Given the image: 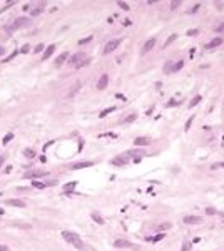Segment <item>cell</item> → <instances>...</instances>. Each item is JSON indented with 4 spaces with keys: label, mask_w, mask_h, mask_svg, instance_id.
I'll return each mask as SVG.
<instances>
[{
    "label": "cell",
    "mask_w": 224,
    "mask_h": 251,
    "mask_svg": "<svg viewBox=\"0 0 224 251\" xmlns=\"http://www.w3.org/2000/svg\"><path fill=\"white\" fill-rule=\"evenodd\" d=\"M62 238L67 241L69 245H72L74 248H77V250H84V248H85L82 238H80L77 233H74V231H62Z\"/></svg>",
    "instance_id": "6da1fadb"
},
{
    "label": "cell",
    "mask_w": 224,
    "mask_h": 251,
    "mask_svg": "<svg viewBox=\"0 0 224 251\" xmlns=\"http://www.w3.org/2000/svg\"><path fill=\"white\" fill-rule=\"evenodd\" d=\"M27 25H30V19H29V17H19V19H15V20H14V24H12V25L7 27V32H9V34H12L14 30H17V29H22V27H27Z\"/></svg>",
    "instance_id": "7a4b0ae2"
},
{
    "label": "cell",
    "mask_w": 224,
    "mask_h": 251,
    "mask_svg": "<svg viewBox=\"0 0 224 251\" xmlns=\"http://www.w3.org/2000/svg\"><path fill=\"white\" fill-rule=\"evenodd\" d=\"M87 57L84 52H77V54H74L72 57H69V65L70 67H75V69H80V64L85 60Z\"/></svg>",
    "instance_id": "3957f363"
},
{
    "label": "cell",
    "mask_w": 224,
    "mask_h": 251,
    "mask_svg": "<svg viewBox=\"0 0 224 251\" xmlns=\"http://www.w3.org/2000/svg\"><path fill=\"white\" fill-rule=\"evenodd\" d=\"M119 45H120V39H114V40H109L107 44H105V47H104V55H109V54H112V52H114Z\"/></svg>",
    "instance_id": "277c9868"
},
{
    "label": "cell",
    "mask_w": 224,
    "mask_h": 251,
    "mask_svg": "<svg viewBox=\"0 0 224 251\" xmlns=\"http://www.w3.org/2000/svg\"><path fill=\"white\" fill-rule=\"evenodd\" d=\"M156 44H157V39H156V37H151V39H147L146 44H144V47H142V54H147L149 50H152V49L156 47Z\"/></svg>",
    "instance_id": "5b68a950"
},
{
    "label": "cell",
    "mask_w": 224,
    "mask_h": 251,
    "mask_svg": "<svg viewBox=\"0 0 224 251\" xmlns=\"http://www.w3.org/2000/svg\"><path fill=\"white\" fill-rule=\"evenodd\" d=\"M223 44V37H214L213 40H209L206 45H204V49L206 50H211V49H216V47H219Z\"/></svg>",
    "instance_id": "8992f818"
},
{
    "label": "cell",
    "mask_w": 224,
    "mask_h": 251,
    "mask_svg": "<svg viewBox=\"0 0 224 251\" xmlns=\"http://www.w3.org/2000/svg\"><path fill=\"white\" fill-rule=\"evenodd\" d=\"M44 9H45V2H39L37 5L32 7V10H30V15L32 17H37V15H40L42 12H44Z\"/></svg>",
    "instance_id": "52a82bcc"
},
{
    "label": "cell",
    "mask_w": 224,
    "mask_h": 251,
    "mask_svg": "<svg viewBox=\"0 0 224 251\" xmlns=\"http://www.w3.org/2000/svg\"><path fill=\"white\" fill-rule=\"evenodd\" d=\"M94 163H90V161H80V163H75L70 166V169L72 171H77V169H84V168H90Z\"/></svg>",
    "instance_id": "ba28073f"
},
{
    "label": "cell",
    "mask_w": 224,
    "mask_h": 251,
    "mask_svg": "<svg viewBox=\"0 0 224 251\" xmlns=\"http://www.w3.org/2000/svg\"><path fill=\"white\" fill-rule=\"evenodd\" d=\"M107 84H109V76H107V74H102L99 82H97V89H99V91H104V89L107 87Z\"/></svg>",
    "instance_id": "9c48e42d"
},
{
    "label": "cell",
    "mask_w": 224,
    "mask_h": 251,
    "mask_svg": "<svg viewBox=\"0 0 224 251\" xmlns=\"http://www.w3.org/2000/svg\"><path fill=\"white\" fill-rule=\"evenodd\" d=\"M201 218H199V216H184V223H186V224H199V223H201Z\"/></svg>",
    "instance_id": "30bf717a"
},
{
    "label": "cell",
    "mask_w": 224,
    "mask_h": 251,
    "mask_svg": "<svg viewBox=\"0 0 224 251\" xmlns=\"http://www.w3.org/2000/svg\"><path fill=\"white\" fill-rule=\"evenodd\" d=\"M47 174V171H32V173H25V178L27 179H34V178H42V176Z\"/></svg>",
    "instance_id": "8fae6325"
},
{
    "label": "cell",
    "mask_w": 224,
    "mask_h": 251,
    "mask_svg": "<svg viewBox=\"0 0 224 251\" xmlns=\"http://www.w3.org/2000/svg\"><path fill=\"white\" fill-rule=\"evenodd\" d=\"M125 163H127V156H117V158H114L110 161L112 166H124Z\"/></svg>",
    "instance_id": "7c38bea8"
},
{
    "label": "cell",
    "mask_w": 224,
    "mask_h": 251,
    "mask_svg": "<svg viewBox=\"0 0 224 251\" xmlns=\"http://www.w3.org/2000/svg\"><path fill=\"white\" fill-rule=\"evenodd\" d=\"M152 141H151V137H136L134 139V144H136L137 147L139 146H149Z\"/></svg>",
    "instance_id": "4fadbf2b"
},
{
    "label": "cell",
    "mask_w": 224,
    "mask_h": 251,
    "mask_svg": "<svg viewBox=\"0 0 224 251\" xmlns=\"http://www.w3.org/2000/svg\"><path fill=\"white\" fill-rule=\"evenodd\" d=\"M67 59H69V52H62V54H60L57 59H55V67H60L64 62L67 60Z\"/></svg>",
    "instance_id": "5bb4252c"
},
{
    "label": "cell",
    "mask_w": 224,
    "mask_h": 251,
    "mask_svg": "<svg viewBox=\"0 0 224 251\" xmlns=\"http://www.w3.org/2000/svg\"><path fill=\"white\" fill-rule=\"evenodd\" d=\"M54 50H55V44H50V45H49L45 50H44V55H42V59H44V60H47L49 57L54 54Z\"/></svg>",
    "instance_id": "9a60e30c"
},
{
    "label": "cell",
    "mask_w": 224,
    "mask_h": 251,
    "mask_svg": "<svg viewBox=\"0 0 224 251\" xmlns=\"http://www.w3.org/2000/svg\"><path fill=\"white\" fill-rule=\"evenodd\" d=\"M90 218H92V219H94L95 223H97V224H105L104 218H102V216H100L99 213H97V211H92V213H90Z\"/></svg>",
    "instance_id": "2e32d148"
},
{
    "label": "cell",
    "mask_w": 224,
    "mask_h": 251,
    "mask_svg": "<svg viewBox=\"0 0 224 251\" xmlns=\"http://www.w3.org/2000/svg\"><path fill=\"white\" fill-rule=\"evenodd\" d=\"M75 186H77V181H72V183L64 184V193H65V194H70V193L75 189Z\"/></svg>",
    "instance_id": "e0dca14e"
},
{
    "label": "cell",
    "mask_w": 224,
    "mask_h": 251,
    "mask_svg": "<svg viewBox=\"0 0 224 251\" xmlns=\"http://www.w3.org/2000/svg\"><path fill=\"white\" fill-rule=\"evenodd\" d=\"M7 204H9V206H17V208H25V201H22V199H9V201H7Z\"/></svg>",
    "instance_id": "ac0fdd59"
},
{
    "label": "cell",
    "mask_w": 224,
    "mask_h": 251,
    "mask_svg": "<svg viewBox=\"0 0 224 251\" xmlns=\"http://www.w3.org/2000/svg\"><path fill=\"white\" fill-rule=\"evenodd\" d=\"M114 246H115V248H129L130 241H127V239H115L114 241Z\"/></svg>",
    "instance_id": "d6986e66"
},
{
    "label": "cell",
    "mask_w": 224,
    "mask_h": 251,
    "mask_svg": "<svg viewBox=\"0 0 224 251\" xmlns=\"http://www.w3.org/2000/svg\"><path fill=\"white\" fill-rule=\"evenodd\" d=\"M203 101V96H194L193 99H191V102H189V109H193V107H196L199 102Z\"/></svg>",
    "instance_id": "ffe728a7"
},
{
    "label": "cell",
    "mask_w": 224,
    "mask_h": 251,
    "mask_svg": "<svg viewBox=\"0 0 224 251\" xmlns=\"http://www.w3.org/2000/svg\"><path fill=\"white\" fill-rule=\"evenodd\" d=\"M162 238H166L164 233H159V234H156V236H149V238H146V239L147 241H152V243H157V241H161Z\"/></svg>",
    "instance_id": "44dd1931"
},
{
    "label": "cell",
    "mask_w": 224,
    "mask_h": 251,
    "mask_svg": "<svg viewBox=\"0 0 224 251\" xmlns=\"http://www.w3.org/2000/svg\"><path fill=\"white\" fill-rule=\"evenodd\" d=\"M136 119H137V114H129V116H127L125 119H122L120 122H122V124H129V122H134Z\"/></svg>",
    "instance_id": "7402d4cb"
},
{
    "label": "cell",
    "mask_w": 224,
    "mask_h": 251,
    "mask_svg": "<svg viewBox=\"0 0 224 251\" xmlns=\"http://www.w3.org/2000/svg\"><path fill=\"white\" fill-rule=\"evenodd\" d=\"M114 111H115V107H114V106H112V107H107V109H104V111H102V112L99 114V117L102 119V117H105V116H109V114H112Z\"/></svg>",
    "instance_id": "603a6c76"
},
{
    "label": "cell",
    "mask_w": 224,
    "mask_h": 251,
    "mask_svg": "<svg viewBox=\"0 0 224 251\" xmlns=\"http://www.w3.org/2000/svg\"><path fill=\"white\" fill-rule=\"evenodd\" d=\"M164 72H167V74H169V72H174V62H166V65H164Z\"/></svg>",
    "instance_id": "cb8c5ba5"
},
{
    "label": "cell",
    "mask_w": 224,
    "mask_h": 251,
    "mask_svg": "<svg viewBox=\"0 0 224 251\" xmlns=\"http://www.w3.org/2000/svg\"><path fill=\"white\" fill-rule=\"evenodd\" d=\"M24 156H25V158H29V159L35 158V151H34V149H25V151H24Z\"/></svg>",
    "instance_id": "d4e9b609"
},
{
    "label": "cell",
    "mask_w": 224,
    "mask_h": 251,
    "mask_svg": "<svg viewBox=\"0 0 224 251\" xmlns=\"http://www.w3.org/2000/svg\"><path fill=\"white\" fill-rule=\"evenodd\" d=\"M12 139H14V132H9V134H7V136H5V137L2 139V144L5 146V144H9V142H10Z\"/></svg>",
    "instance_id": "484cf974"
},
{
    "label": "cell",
    "mask_w": 224,
    "mask_h": 251,
    "mask_svg": "<svg viewBox=\"0 0 224 251\" xmlns=\"http://www.w3.org/2000/svg\"><path fill=\"white\" fill-rule=\"evenodd\" d=\"M176 39H177V34H172V35H169V39H167V40L164 42V49H166V47L169 45V44H172V42L176 40Z\"/></svg>",
    "instance_id": "4316f807"
},
{
    "label": "cell",
    "mask_w": 224,
    "mask_h": 251,
    "mask_svg": "<svg viewBox=\"0 0 224 251\" xmlns=\"http://www.w3.org/2000/svg\"><path fill=\"white\" fill-rule=\"evenodd\" d=\"M179 5H181V0H172V2H171V5H169V7H171V10H176V9H177Z\"/></svg>",
    "instance_id": "83f0119b"
},
{
    "label": "cell",
    "mask_w": 224,
    "mask_h": 251,
    "mask_svg": "<svg viewBox=\"0 0 224 251\" xmlns=\"http://www.w3.org/2000/svg\"><path fill=\"white\" fill-rule=\"evenodd\" d=\"M29 50H30V44H25V45H22V49L19 52H20V54H27Z\"/></svg>",
    "instance_id": "f1b7e54d"
},
{
    "label": "cell",
    "mask_w": 224,
    "mask_h": 251,
    "mask_svg": "<svg viewBox=\"0 0 224 251\" xmlns=\"http://www.w3.org/2000/svg\"><path fill=\"white\" fill-rule=\"evenodd\" d=\"M182 65H184V62H182V60L174 62V72H176V70H179V69H182Z\"/></svg>",
    "instance_id": "f546056e"
},
{
    "label": "cell",
    "mask_w": 224,
    "mask_h": 251,
    "mask_svg": "<svg viewBox=\"0 0 224 251\" xmlns=\"http://www.w3.org/2000/svg\"><path fill=\"white\" fill-rule=\"evenodd\" d=\"M44 49H45V45H44V44H39L34 52H35V54H40V52H44Z\"/></svg>",
    "instance_id": "4dcf8cb0"
},
{
    "label": "cell",
    "mask_w": 224,
    "mask_h": 251,
    "mask_svg": "<svg viewBox=\"0 0 224 251\" xmlns=\"http://www.w3.org/2000/svg\"><path fill=\"white\" fill-rule=\"evenodd\" d=\"M193 121H194V117H189V119H188V122H186V126H184V129H186V131H189V129H191V126H193Z\"/></svg>",
    "instance_id": "1f68e13d"
},
{
    "label": "cell",
    "mask_w": 224,
    "mask_h": 251,
    "mask_svg": "<svg viewBox=\"0 0 224 251\" xmlns=\"http://www.w3.org/2000/svg\"><path fill=\"white\" fill-rule=\"evenodd\" d=\"M117 5H119L122 10H129V4H125V2H117Z\"/></svg>",
    "instance_id": "d6a6232c"
},
{
    "label": "cell",
    "mask_w": 224,
    "mask_h": 251,
    "mask_svg": "<svg viewBox=\"0 0 224 251\" xmlns=\"http://www.w3.org/2000/svg\"><path fill=\"white\" fill-rule=\"evenodd\" d=\"M214 30L218 32V34H224V24H219V25H216V29Z\"/></svg>",
    "instance_id": "836d02e7"
},
{
    "label": "cell",
    "mask_w": 224,
    "mask_h": 251,
    "mask_svg": "<svg viewBox=\"0 0 224 251\" xmlns=\"http://www.w3.org/2000/svg\"><path fill=\"white\" fill-rule=\"evenodd\" d=\"M191 250V243H189V241H184L182 243V250L181 251H189Z\"/></svg>",
    "instance_id": "e575fe53"
},
{
    "label": "cell",
    "mask_w": 224,
    "mask_h": 251,
    "mask_svg": "<svg viewBox=\"0 0 224 251\" xmlns=\"http://www.w3.org/2000/svg\"><path fill=\"white\" fill-rule=\"evenodd\" d=\"M199 7H201V4H196V5H194V7H193V9H191V10H189V12H188V14H196V12H198V10H199Z\"/></svg>",
    "instance_id": "d590c367"
},
{
    "label": "cell",
    "mask_w": 224,
    "mask_h": 251,
    "mask_svg": "<svg viewBox=\"0 0 224 251\" xmlns=\"http://www.w3.org/2000/svg\"><path fill=\"white\" fill-rule=\"evenodd\" d=\"M17 54H19V50H15V52H12V54H10V55H9V57H7V59H5V64H7V62H10V60H12V59H14V57H15V55H17Z\"/></svg>",
    "instance_id": "8d00e7d4"
},
{
    "label": "cell",
    "mask_w": 224,
    "mask_h": 251,
    "mask_svg": "<svg viewBox=\"0 0 224 251\" xmlns=\"http://www.w3.org/2000/svg\"><path fill=\"white\" fill-rule=\"evenodd\" d=\"M169 228H171V223H164V224H162L161 228H159V229H161V233H162L164 229H169Z\"/></svg>",
    "instance_id": "74e56055"
},
{
    "label": "cell",
    "mask_w": 224,
    "mask_h": 251,
    "mask_svg": "<svg viewBox=\"0 0 224 251\" xmlns=\"http://www.w3.org/2000/svg\"><path fill=\"white\" fill-rule=\"evenodd\" d=\"M99 137H112V139H114V137H115V134H112V132H107V134H100Z\"/></svg>",
    "instance_id": "f35d334b"
},
{
    "label": "cell",
    "mask_w": 224,
    "mask_h": 251,
    "mask_svg": "<svg viewBox=\"0 0 224 251\" xmlns=\"http://www.w3.org/2000/svg\"><path fill=\"white\" fill-rule=\"evenodd\" d=\"M12 5H15V2H9V4H7V5L4 7V9H2V10H0V14H2V12H5L7 9H9V7H12Z\"/></svg>",
    "instance_id": "ab89813d"
},
{
    "label": "cell",
    "mask_w": 224,
    "mask_h": 251,
    "mask_svg": "<svg viewBox=\"0 0 224 251\" xmlns=\"http://www.w3.org/2000/svg\"><path fill=\"white\" fill-rule=\"evenodd\" d=\"M174 106H177L176 99H171V101H169V104H167V107H174Z\"/></svg>",
    "instance_id": "60d3db41"
},
{
    "label": "cell",
    "mask_w": 224,
    "mask_h": 251,
    "mask_svg": "<svg viewBox=\"0 0 224 251\" xmlns=\"http://www.w3.org/2000/svg\"><path fill=\"white\" fill-rule=\"evenodd\" d=\"M92 40V37H87V39H82V40H79V44L82 45V44H87V42H90Z\"/></svg>",
    "instance_id": "b9f144b4"
},
{
    "label": "cell",
    "mask_w": 224,
    "mask_h": 251,
    "mask_svg": "<svg viewBox=\"0 0 224 251\" xmlns=\"http://www.w3.org/2000/svg\"><path fill=\"white\" fill-rule=\"evenodd\" d=\"M188 35H189V37L198 35V30H196V29H193V30H188Z\"/></svg>",
    "instance_id": "7bdbcfd3"
},
{
    "label": "cell",
    "mask_w": 224,
    "mask_h": 251,
    "mask_svg": "<svg viewBox=\"0 0 224 251\" xmlns=\"http://www.w3.org/2000/svg\"><path fill=\"white\" fill-rule=\"evenodd\" d=\"M206 213H208V214H214V213H216V209H214V208H208V209H206Z\"/></svg>",
    "instance_id": "ee69618b"
},
{
    "label": "cell",
    "mask_w": 224,
    "mask_h": 251,
    "mask_svg": "<svg viewBox=\"0 0 224 251\" xmlns=\"http://www.w3.org/2000/svg\"><path fill=\"white\" fill-rule=\"evenodd\" d=\"M0 251H10V250H9V246H5V245H0Z\"/></svg>",
    "instance_id": "f6af8a7d"
},
{
    "label": "cell",
    "mask_w": 224,
    "mask_h": 251,
    "mask_svg": "<svg viewBox=\"0 0 224 251\" xmlns=\"http://www.w3.org/2000/svg\"><path fill=\"white\" fill-rule=\"evenodd\" d=\"M2 55H5V47L0 45V57H2Z\"/></svg>",
    "instance_id": "bcb514c9"
},
{
    "label": "cell",
    "mask_w": 224,
    "mask_h": 251,
    "mask_svg": "<svg viewBox=\"0 0 224 251\" xmlns=\"http://www.w3.org/2000/svg\"><path fill=\"white\" fill-rule=\"evenodd\" d=\"M52 144H54V141H50V142H47V144H45V146H44V151H45V149H47V147H50Z\"/></svg>",
    "instance_id": "7dc6e473"
},
{
    "label": "cell",
    "mask_w": 224,
    "mask_h": 251,
    "mask_svg": "<svg viewBox=\"0 0 224 251\" xmlns=\"http://www.w3.org/2000/svg\"><path fill=\"white\" fill-rule=\"evenodd\" d=\"M4 163H5V158H4V156H0V166H2Z\"/></svg>",
    "instance_id": "c3c4849f"
},
{
    "label": "cell",
    "mask_w": 224,
    "mask_h": 251,
    "mask_svg": "<svg viewBox=\"0 0 224 251\" xmlns=\"http://www.w3.org/2000/svg\"><path fill=\"white\" fill-rule=\"evenodd\" d=\"M219 168H224V163H219Z\"/></svg>",
    "instance_id": "681fc988"
},
{
    "label": "cell",
    "mask_w": 224,
    "mask_h": 251,
    "mask_svg": "<svg viewBox=\"0 0 224 251\" xmlns=\"http://www.w3.org/2000/svg\"><path fill=\"white\" fill-rule=\"evenodd\" d=\"M4 213H5V211L2 209V208H0V214H4Z\"/></svg>",
    "instance_id": "f907efd6"
},
{
    "label": "cell",
    "mask_w": 224,
    "mask_h": 251,
    "mask_svg": "<svg viewBox=\"0 0 224 251\" xmlns=\"http://www.w3.org/2000/svg\"><path fill=\"white\" fill-rule=\"evenodd\" d=\"M223 221H224V216H223Z\"/></svg>",
    "instance_id": "816d5d0a"
}]
</instances>
